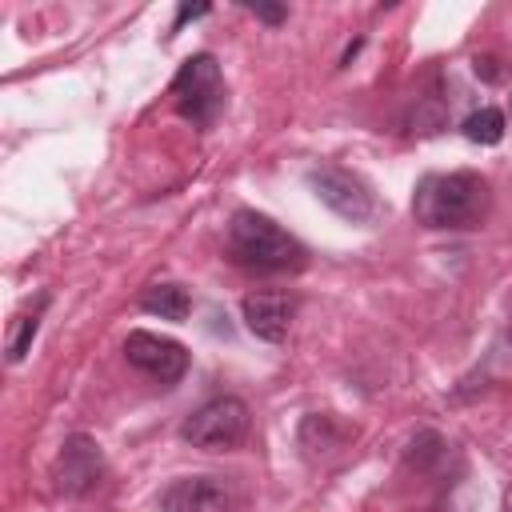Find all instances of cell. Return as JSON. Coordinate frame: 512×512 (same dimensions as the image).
<instances>
[{
  "instance_id": "6da1fadb",
  "label": "cell",
  "mask_w": 512,
  "mask_h": 512,
  "mask_svg": "<svg viewBox=\"0 0 512 512\" xmlns=\"http://www.w3.org/2000/svg\"><path fill=\"white\" fill-rule=\"evenodd\" d=\"M488 212V180L480 172H428L412 192V220L432 232L476 228Z\"/></svg>"
},
{
  "instance_id": "7a4b0ae2",
  "label": "cell",
  "mask_w": 512,
  "mask_h": 512,
  "mask_svg": "<svg viewBox=\"0 0 512 512\" xmlns=\"http://www.w3.org/2000/svg\"><path fill=\"white\" fill-rule=\"evenodd\" d=\"M224 248L232 256V264H240L248 272H264V276L300 272L308 264V248L292 232H284L272 216H264L256 208H236L232 212Z\"/></svg>"
},
{
  "instance_id": "3957f363",
  "label": "cell",
  "mask_w": 512,
  "mask_h": 512,
  "mask_svg": "<svg viewBox=\"0 0 512 512\" xmlns=\"http://www.w3.org/2000/svg\"><path fill=\"white\" fill-rule=\"evenodd\" d=\"M168 96H172V108L192 124V128H212L216 120H220V112H224V76H220V64H216V56L212 52H196V56H188L180 68H176V76H172V88H168Z\"/></svg>"
},
{
  "instance_id": "277c9868",
  "label": "cell",
  "mask_w": 512,
  "mask_h": 512,
  "mask_svg": "<svg viewBox=\"0 0 512 512\" xmlns=\"http://www.w3.org/2000/svg\"><path fill=\"white\" fill-rule=\"evenodd\" d=\"M248 404L240 396H212L180 420V440L200 452H232L248 436Z\"/></svg>"
},
{
  "instance_id": "5b68a950",
  "label": "cell",
  "mask_w": 512,
  "mask_h": 512,
  "mask_svg": "<svg viewBox=\"0 0 512 512\" xmlns=\"http://www.w3.org/2000/svg\"><path fill=\"white\" fill-rule=\"evenodd\" d=\"M304 180H308L312 196H316L324 208H332L340 220H348V224H368V220L376 216V196H372V188H368L356 172H348V168H340V164H320V168H308Z\"/></svg>"
},
{
  "instance_id": "8992f818",
  "label": "cell",
  "mask_w": 512,
  "mask_h": 512,
  "mask_svg": "<svg viewBox=\"0 0 512 512\" xmlns=\"http://www.w3.org/2000/svg\"><path fill=\"white\" fill-rule=\"evenodd\" d=\"M104 480V456L96 448L92 436L84 432H72L60 452H56V464H52V484L60 496H84L92 492L96 484Z\"/></svg>"
},
{
  "instance_id": "52a82bcc",
  "label": "cell",
  "mask_w": 512,
  "mask_h": 512,
  "mask_svg": "<svg viewBox=\"0 0 512 512\" xmlns=\"http://www.w3.org/2000/svg\"><path fill=\"white\" fill-rule=\"evenodd\" d=\"M124 356H128V364H132L136 372H144V376H152V380H160V384H176V380L188 372V348L176 344V340H168V336L144 332V328L128 332Z\"/></svg>"
},
{
  "instance_id": "ba28073f",
  "label": "cell",
  "mask_w": 512,
  "mask_h": 512,
  "mask_svg": "<svg viewBox=\"0 0 512 512\" xmlns=\"http://www.w3.org/2000/svg\"><path fill=\"white\" fill-rule=\"evenodd\" d=\"M240 312H244V324L256 340L264 344H280L288 336V324H292V296L288 292H276V288H260V292H248L240 300Z\"/></svg>"
},
{
  "instance_id": "9c48e42d",
  "label": "cell",
  "mask_w": 512,
  "mask_h": 512,
  "mask_svg": "<svg viewBox=\"0 0 512 512\" xmlns=\"http://www.w3.org/2000/svg\"><path fill=\"white\" fill-rule=\"evenodd\" d=\"M160 512H232V496L216 476H180L160 492Z\"/></svg>"
},
{
  "instance_id": "30bf717a",
  "label": "cell",
  "mask_w": 512,
  "mask_h": 512,
  "mask_svg": "<svg viewBox=\"0 0 512 512\" xmlns=\"http://www.w3.org/2000/svg\"><path fill=\"white\" fill-rule=\"evenodd\" d=\"M140 308L148 312V316H160V320H188V312H192V296H188V288L184 284H176V280H156V284H148L144 292H140Z\"/></svg>"
},
{
  "instance_id": "8fae6325",
  "label": "cell",
  "mask_w": 512,
  "mask_h": 512,
  "mask_svg": "<svg viewBox=\"0 0 512 512\" xmlns=\"http://www.w3.org/2000/svg\"><path fill=\"white\" fill-rule=\"evenodd\" d=\"M44 308H48V292H40L36 304H24V308L12 316V324H8V340H4V356H8V364H20V360L28 356L32 340H36V332H40V316H44Z\"/></svg>"
},
{
  "instance_id": "7c38bea8",
  "label": "cell",
  "mask_w": 512,
  "mask_h": 512,
  "mask_svg": "<svg viewBox=\"0 0 512 512\" xmlns=\"http://www.w3.org/2000/svg\"><path fill=\"white\" fill-rule=\"evenodd\" d=\"M344 440H348V428L336 424L328 412H312V416H304V424H300V448H304L308 460H320V456L336 452Z\"/></svg>"
},
{
  "instance_id": "4fadbf2b",
  "label": "cell",
  "mask_w": 512,
  "mask_h": 512,
  "mask_svg": "<svg viewBox=\"0 0 512 512\" xmlns=\"http://www.w3.org/2000/svg\"><path fill=\"white\" fill-rule=\"evenodd\" d=\"M460 132H464L472 144H500V140H504V112L492 108V104H484V108H476V112L464 116Z\"/></svg>"
},
{
  "instance_id": "5bb4252c",
  "label": "cell",
  "mask_w": 512,
  "mask_h": 512,
  "mask_svg": "<svg viewBox=\"0 0 512 512\" xmlns=\"http://www.w3.org/2000/svg\"><path fill=\"white\" fill-rule=\"evenodd\" d=\"M444 452H448L444 436H436V432H420V436L408 444V464L420 468V472H428L436 460H444Z\"/></svg>"
},
{
  "instance_id": "9a60e30c",
  "label": "cell",
  "mask_w": 512,
  "mask_h": 512,
  "mask_svg": "<svg viewBox=\"0 0 512 512\" xmlns=\"http://www.w3.org/2000/svg\"><path fill=\"white\" fill-rule=\"evenodd\" d=\"M256 20H264V24H284L288 20V8L284 4H244Z\"/></svg>"
},
{
  "instance_id": "2e32d148",
  "label": "cell",
  "mask_w": 512,
  "mask_h": 512,
  "mask_svg": "<svg viewBox=\"0 0 512 512\" xmlns=\"http://www.w3.org/2000/svg\"><path fill=\"white\" fill-rule=\"evenodd\" d=\"M208 12V4H180L176 8V20H172V32H180L188 20H196V16H204Z\"/></svg>"
},
{
  "instance_id": "e0dca14e",
  "label": "cell",
  "mask_w": 512,
  "mask_h": 512,
  "mask_svg": "<svg viewBox=\"0 0 512 512\" xmlns=\"http://www.w3.org/2000/svg\"><path fill=\"white\" fill-rule=\"evenodd\" d=\"M504 336H508V340H512V316H508V324H504Z\"/></svg>"
}]
</instances>
